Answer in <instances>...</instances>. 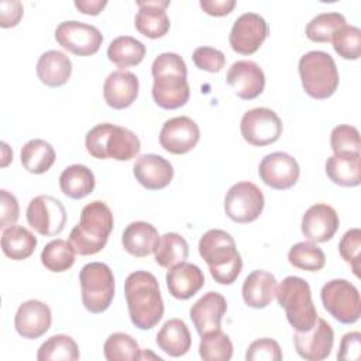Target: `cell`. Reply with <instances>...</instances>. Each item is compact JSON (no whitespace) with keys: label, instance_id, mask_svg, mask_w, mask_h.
<instances>
[{"label":"cell","instance_id":"cell-19","mask_svg":"<svg viewBox=\"0 0 361 361\" xmlns=\"http://www.w3.org/2000/svg\"><path fill=\"white\" fill-rule=\"evenodd\" d=\"M52 323V313L47 303L30 299L21 303L14 316V327L17 333L28 340L44 336Z\"/></svg>","mask_w":361,"mask_h":361},{"label":"cell","instance_id":"cell-32","mask_svg":"<svg viewBox=\"0 0 361 361\" xmlns=\"http://www.w3.org/2000/svg\"><path fill=\"white\" fill-rule=\"evenodd\" d=\"M37 243V237L23 226H10L1 234V250L6 257L14 261H23L31 257Z\"/></svg>","mask_w":361,"mask_h":361},{"label":"cell","instance_id":"cell-27","mask_svg":"<svg viewBox=\"0 0 361 361\" xmlns=\"http://www.w3.org/2000/svg\"><path fill=\"white\" fill-rule=\"evenodd\" d=\"M159 241L158 230L147 221L130 223L121 235L123 248L133 257L142 258L155 252Z\"/></svg>","mask_w":361,"mask_h":361},{"label":"cell","instance_id":"cell-14","mask_svg":"<svg viewBox=\"0 0 361 361\" xmlns=\"http://www.w3.org/2000/svg\"><path fill=\"white\" fill-rule=\"evenodd\" d=\"M269 34L265 18L257 13H244L233 24L228 42L234 52L241 55L255 54Z\"/></svg>","mask_w":361,"mask_h":361},{"label":"cell","instance_id":"cell-44","mask_svg":"<svg viewBox=\"0 0 361 361\" xmlns=\"http://www.w3.org/2000/svg\"><path fill=\"white\" fill-rule=\"evenodd\" d=\"M360 251H361V231L360 228H350L344 233L338 243V252L341 258L350 264L355 276H360Z\"/></svg>","mask_w":361,"mask_h":361},{"label":"cell","instance_id":"cell-11","mask_svg":"<svg viewBox=\"0 0 361 361\" xmlns=\"http://www.w3.org/2000/svg\"><path fill=\"white\" fill-rule=\"evenodd\" d=\"M282 121L279 116L268 107H255L244 113L240 123L243 138L254 147L274 144L282 135Z\"/></svg>","mask_w":361,"mask_h":361},{"label":"cell","instance_id":"cell-4","mask_svg":"<svg viewBox=\"0 0 361 361\" xmlns=\"http://www.w3.org/2000/svg\"><path fill=\"white\" fill-rule=\"evenodd\" d=\"M113 226L110 207L102 200H93L82 209L79 223L69 234V241L79 255L97 254L107 244Z\"/></svg>","mask_w":361,"mask_h":361},{"label":"cell","instance_id":"cell-22","mask_svg":"<svg viewBox=\"0 0 361 361\" xmlns=\"http://www.w3.org/2000/svg\"><path fill=\"white\" fill-rule=\"evenodd\" d=\"M169 4V0H138V11L134 18L137 31L151 39L164 37L171 25L166 14Z\"/></svg>","mask_w":361,"mask_h":361},{"label":"cell","instance_id":"cell-10","mask_svg":"<svg viewBox=\"0 0 361 361\" xmlns=\"http://www.w3.org/2000/svg\"><path fill=\"white\" fill-rule=\"evenodd\" d=\"M265 199L262 190L252 182L234 183L226 193L224 212L235 223H251L264 210Z\"/></svg>","mask_w":361,"mask_h":361},{"label":"cell","instance_id":"cell-41","mask_svg":"<svg viewBox=\"0 0 361 361\" xmlns=\"http://www.w3.org/2000/svg\"><path fill=\"white\" fill-rule=\"evenodd\" d=\"M103 354L107 361H137L141 358V348L130 334L117 331L104 341Z\"/></svg>","mask_w":361,"mask_h":361},{"label":"cell","instance_id":"cell-8","mask_svg":"<svg viewBox=\"0 0 361 361\" xmlns=\"http://www.w3.org/2000/svg\"><path fill=\"white\" fill-rule=\"evenodd\" d=\"M80 296L85 309L90 313H103L114 298V275L103 262H89L79 272Z\"/></svg>","mask_w":361,"mask_h":361},{"label":"cell","instance_id":"cell-12","mask_svg":"<svg viewBox=\"0 0 361 361\" xmlns=\"http://www.w3.org/2000/svg\"><path fill=\"white\" fill-rule=\"evenodd\" d=\"M27 221L41 235L54 237L66 224V210L61 200L49 195H38L27 206Z\"/></svg>","mask_w":361,"mask_h":361},{"label":"cell","instance_id":"cell-47","mask_svg":"<svg viewBox=\"0 0 361 361\" xmlns=\"http://www.w3.org/2000/svg\"><path fill=\"white\" fill-rule=\"evenodd\" d=\"M20 217V206L13 193L6 189L0 190V228L14 226Z\"/></svg>","mask_w":361,"mask_h":361},{"label":"cell","instance_id":"cell-24","mask_svg":"<svg viewBox=\"0 0 361 361\" xmlns=\"http://www.w3.org/2000/svg\"><path fill=\"white\" fill-rule=\"evenodd\" d=\"M227 312V302L224 296L219 292H206L200 299H197L190 310L189 316L196 331L202 336L207 331L220 329L221 319Z\"/></svg>","mask_w":361,"mask_h":361},{"label":"cell","instance_id":"cell-16","mask_svg":"<svg viewBox=\"0 0 361 361\" xmlns=\"http://www.w3.org/2000/svg\"><path fill=\"white\" fill-rule=\"evenodd\" d=\"M200 138V130L195 120L186 116L169 118L164 123L159 131L161 147L175 155H182L192 151Z\"/></svg>","mask_w":361,"mask_h":361},{"label":"cell","instance_id":"cell-17","mask_svg":"<svg viewBox=\"0 0 361 361\" xmlns=\"http://www.w3.org/2000/svg\"><path fill=\"white\" fill-rule=\"evenodd\" d=\"M293 344L296 353L307 361L326 360L334 344L333 327L324 320L317 317L314 326L305 333L296 331L293 334Z\"/></svg>","mask_w":361,"mask_h":361},{"label":"cell","instance_id":"cell-38","mask_svg":"<svg viewBox=\"0 0 361 361\" xmlns=\"http://www.w3.org/2000/svg\"><path fill=\"white\" fill-rule=\"evenodd\" d=\"M288 261L295 268L317 272L326 265L324 251L313 241H300L290 247L288 252Z\"/></svg>","mask_w":361,"mask_h":361},{"label":"cell","instance_id":"cell-25","mask_svg":"<svg viewBox=\"0 0 361 361\" xmlns=\"http://www.w3.org/2000/svg\"><path fill=\"white\" fill-rule=\"evenodd\" d=\"M165 279L169 293L179 300L190 299L204 285V275L202 269L186 261L169 268Z\"/></svg>","mask_w":361,"mask_h":361},{"label":"cell","instance_id":"cell-33","mask_svg":"<svg viewBox=\"0 0 361 361\" xmlns=\"http://www.w3.org/2000/svg\"><path fill=\"white\" fill-rule=\"evenodd\" d=\"M21 165L30 173L41 175L45 173L55 162V151L54 147L41 138L30 140L21 148Z\"/></svg>","mask_w":361,"mask_h":361},{"label":"cell","instance_id":"cell-49","mask_svg":"<svg viewBox=\"0 0 361 361\" xmlns=\"http://www.w3.org/2000/svg\"><path fill=\"white\" fill-rule=\"evenodd\" d=\"M24 13L23 3L18 0H3L0 1V25L3 28L16 27Z\"/></svg>","mask_w":361,"mask_h":361},{"label":"cell","instance_id":"cell-6","mask_svg":"<svg viewBox=\"0 0 361 361\" xmlns=\"http://www.w3.org/2000/svg\"><path fill=\"white\" fill-rule=\"evenodd\" d=\"M275 298L285 309L289 324L300 333L309 331L316 320L317 310L312 299L309 283L299 276H286L275 289Z\"/></svg>","mask_w":361,"mask_h":361},{"label":"cell","instance_id":"cell-50","mask_svg":"<svg viewBox=\"0 0 361 361\" xmlns=\"http://www.w3.org/2000/svg\"><path fill=\"white\" fill-rule=\"evenodd\" d=\"M202 10L214 17H223L233 11L235 7V0H200Z\"/></svg>","mask_w":361,"mask_h":361},{"label":"cell","instance_id":"cell-9","mask_svg":"<svg viewBox=\"0 0 361 361\" xmlns=\"http://www.w3.org/2000/svg\"><path fill=\"white\" fill-rule=\"evenodd\" d=\"M323 307L340 323L353 324L361 316L358 289L347 279H331L322 286Z\"/></svg>","mask_w":361,"mask_h":361},{"label":"cell","instance_id":"cell-48","mask_svg":"<svg viewBox=\"0 0 361 361\" xmlns=\"http://www.w3.org/2000/svg\"><path fill=\"white\" fill-rule=\"evenodd\" d=\"M361 354V333L350 331L345 333L340 341L337 360L341 361H357Z\"/></svg>","mask_w":361,"mask_h":361},{"label":"cell","instance_id":"cell-43","mask_svg":"<svg viewBox=\"0 0 361 361\" xmlns=\"http://www.w3.org/2000/svg\"><path fill=\"white\" fill-rule=\"evenodd\" d=\"M330 145L334 154H360V133L354 126L340 124L331 130Z\"/></svg>","mask_w":361,"mask_h":361},{"label":"cell","instance_id":"cell-13","mask_svg":"<svg viewBox=\"0 0 361 361\" xmlns=\"http://www.w3.org/2000/svg\"><path fill=\"white\" fill-rule=\"evenodd\" d=\"M55 39L69 52L79 56H89L99 51L103 35L100 30L92 24L71 20L56 27Z\"/></svg>","mask_w":361,"mask_h":361},{"label":"cell","instance_id":"cell-51","mask_svg":"<svg viewBox=\"0 0 361 361\" xmlns=\"http://www.w3.org/2000/svg\"><path fill=\"white\" fill-rule=\"evenodd\" d=\"M107 6L106 0H76L75 7L87 16H97Z\"/></svg>","mask_w":361,"mask_h":361},{"label":"cell","instance_id":"cell-5","mask_svg":"<svg viewBox=\"0 0 361 361\" xmlns=\"http://www.w3.org/2000/svg\"><path fill=\"white\" fill-rule=\"evenodd\" d=\"M87 152L97 159L130 161L140 154V138L131 130L111 123L90 128L85 138Z\"/></svg>","mask_w":361,"mask_h":361},{"label":"cell","instance_id":"cell-31","mask_svg":"<svg viewBox=\"0 0 361 361\" xmlns=\"http://www.w3.org/2000/svg\"><path fill=\"white\" fill-rule=\"evenodd\" d=\"M96 179L85 165L73 164L66 166L59 176V188L62 193L71 199H83L94 189Z\"/></svg>","mask_w":361,"mask_h":361},{"label":"cell","instance_id":"cell-46","mask_svg":"<svg viewBox=\"0 0 361 361\" xmlns=\"http://www.w3.org/2000/svg\"><path fill=\"white\" fill-rule=\"evenodd\" d=\"M193 63L206 72L217 73L220 72L226 65V56L220 49L212 48V47H199L193 51L192 55Z\"/></svg>","mask_w":361,"mask_h":361},{"label":"cell","instance_id":"cell-28","mask_svg":"<svg viewBox=\"0 0 361 361\" xmlns=\"http://www.w3.org/2000/svg\"><path fill=\"white\" fill-rule=\"evenodd\" d=\"M37 75L44 85L59 87L69 80L72 75V62L63 52L49 49L39 56L37 62Z\"/></svg>","mask_w":361,"mask_h":361},{"label":"cell","instance_id":"cell-37","mask_svg":"<svg viewBox=\"0 0 361 361\" xmlns=\"http://www.w3.org/2000/svg\"><path fill=\"white\" fill-rule=\"evenodd\" d=\"M76 251L71 241L56 238L49 241L41 252L42 265L52 272L68 271L75 264Z\"/></svg>","mask_w":361,"mask_h":361},{"label":"cell","instance_id":"cell-1","mask_svg":"<svg viewBox=\"0 0 361 361\" xmlns=\"http://www.w3.org/2000/svg\"><path fill=\"white\" fill-rule=\"evenodd\" d=\"M124 295L131 323L151 330L164 316V300L157 278L148 271L131 272L124 282Z\"/></svg>","mask_w":361,"mask_h":361},{"label":"cell","instance_id":"cell-52","mask_svg":"<svg viewBox=\"0 0 361 361\" xmlns=\"http://www.w3.org/2000/svg\"><path fill=\"white\" fill-rule=\"evenodd\" d=\"M13 159V151L8 148L6 142H3V159H1V166H7L8 162Z\"/></svg>","mask_w":361,"mask_h":361},{"label":"cell","instance_id":"cell-40","mask_svg":"<svg viewBox=\"0 0 361 361\" xmlns=\"http://www.w3.org/2000/svg\"><path fill=\"white\" fill-rule=\"evenodd\" d=\"M345 24V17L341 13H320L307 23L306 37L313 42H330L333 35Z\"/></svg>","mask_w":361,"mask_h":361},{"label":"cell","instance_id":"cell-53","mask_svg":"<svg viewBox=\"0 0 361 361\" xmlns=\"http://www.w3.org/2000/svg\"><path fill=\"white\" fill-rule=\"evenodd\" d=\"M148 360V358H152V360H158V361H161V357H158V355H155V354H152L151 353V350H141V358L140 360Z\"/></svg>","mask_w":361,"mask_h":361},{"label":"cell","instance_id":"cell-21","mask_svg":"<svg viewBox=\"0 0 361 361\" xmlns=\"http://www.w3.org/2000/svg\"><path fill=\"white\" fill-rule=\"evenodd\" d=\"M133 173L138 183L148 190L166 188L173 178L172 164L158 154L140 155L133 166Z\"/></svg>","mask_w":361,"mask_h":361},{"label":"cell","instance_id":"cell-23","mask_svg":"<svg viewBox=\"0 0 361 361\" xmlns=\"http://www.w3.org/2000/svg\"><path fill=\"white\" fill-rule=\"evenodd\" d=\"M138 90V78L133 72L118 69L109 73L106 78L103 85V97L109 107L123 110L135 102Z\"/></svg>","mask_w":361,"mask_h":361},{"label":"cell","instance_id":"cell-42","mask_svg":"<svg viewBox=\"0 0 361 361\" xmlns=\"http://www.w3.org/2000/svg\"><path fill=\"white\" fill-rule=\"evenodd\" d=\"M334 51L344 59L355 61L361 55V30L355 25L341 27L331 38Z\"/></svg>","mask_w":361,"mask_h":361},{"label":"cell","instance_id":"cell-36","mask_svg":"<svg viewBox=\"0 0 361 361\" xmlns=\"http://www.w3.org/2000/svg\"><path fill=\"white\" fill-rule=\"evenodd\" d=\"M76 341L66 334H55L45 340L37 353L38 361H76L79 360Z\"/></svg>","mask_w":361,"mask_h":361},{"label":"cell","instance_id":"cell-3","mask_svg":"<svg viewBox=\"0 0 361 361\" xmlns=\"http://www.w3.org/2000/svg\"><path fill=\"white\" fill-rule=\"evenodd\" d=\"M199 254L209 267L212 278L220 285H231L240 275L243 259L234 238L224 230L212 228L199 240Z\"/></svg>","mask_w":361,"mask_h":361},{"label":"cell","instance_id":"cell-7","mask_svg":"<svg viewBox=\"0 0 361 361\" xmlns=\"http://www.w3.org/2000/svg\"><path fill=\"white\" fill-rule=\"evenodd\" d=\"M299 75L305 92L317 100L334 94L340 76L333 56L324 51H309L299 59Z\"/></svg>","mask_w":361,"mask_h":361},{"label":"cell","instance_id":"cell-20","mask_svg":"<svg viewBox=\"0 0 361 361\" xmlns=\"http://www.w3.org/2000/svg\"><path fill=\"white\" fill-rule=\"evenodd\" d=\"M338 226L340 219L337 212L326 203L310 206L302 217V233L313 243H326L331 240L338 230Z\"/></svg>","mask_w":361,"mask_h":361},{"label":"cell","instance_id":"cell-18","mask_svg":"<svg viewBox=\"0 0 361 361\" xmlns=\"http://www.w3.org/2000/svg\"><path fill=\"white\" fill-rule=\"evenodd\" d=\"M227 83L243 100L258 97L265 87V75L261 66L254 61H237L227 72Z\"/></svg>","mask_w":361,"mask_h":361},{"label":"cell","instance_id":"cell-30","mask_svg":"<svg viewBox=\"0 0 361 361\" xmlns=\"http://www.w3.org/2000/svg\"><path fill=\"white\" fill-rule=\"evenodd\" d=\"M155 343L169 357H182L190 350L192 337L182 319H169L158 331Z\"/></svg>","mask_w":361,"mask_h":361},{"label":"cell","instance_id":"cell-2","mask_svg":"<svg viewBox=\"0 0 361 361\" xmlns=\"http://www.w3.org/2000/svg\"><path fill=\"white\" fill-rule=\"evenodd\" d=\"M151 73L154 78L152 99L161 109L175 110L188 103L190 87L182 56L175 52L159 54L152 62Z\"/></svg>","mask_w":361,"mask_h":361},{"label":"cell","instance_id":"cell-15","mask_svg":"<svg viewBox=\"0 0 361 361\" xmlns=\"http://www.w3.org/2000/svg\"><path fill=\"white\" fill-rule=\"evenodd\" d=\"M258 173L267 186L276 190H286L298 182L300 168L292 155L276 151L262 158L258 166Z\"/></svg>","mask_w":361,"mask_h":361},{"label":"cell","instance_id":"cell-45","mask_svg":"<svg viewBox=\"0 0 361 361\" xmlns=\"http://www.w3.org/2000/svg\"><path fill=\"white\" fill-rule=\"evenodd\" d=\"M247 361H281L282 350L274 338L262 337L252 341L245 353Z\"/></svg>","mask_w":361,"mask_h":361},{"label":"cell","instance_id":"cell-34","mask_svg":"<svg viewBox=\"0 0 361 361\" xmlns=\"http://www.w3.org/2000/svg\"><path fill=\"white\" fill-rule=\"evenodd\" d=\"M145 45L131 35L114 38L107 48V58L120 69L138 65L145 56Z\"/></svg>","mask_w":361,"mask_h":361},{"label":"cell","instance_id":"cell-29","mask_svg":"<svg viewBox=\"0 0 361 361\" xmlns=\"http://www.w3.org/2000/svg\"><path fill=\"white\" fill-rule=\"evenodd\" d=\"M329 179L344 188L358 186L361 182V155L360 154H333L326 161Z\"/></svg>","mask_w":361,"mask_h":361},{"label":"cell","instance_id":"cell-39","mask_svg":"<svg viewBox=\"0 0 361 361\" xmlns=\"http://www.w3.org/2000/svg\"><path fill=\"white\" fill-rule=\"evenodd\" d=\"M199 355L204 361H228L233 357V343L220 329L202 334Z\"/></svg>","mask_w":361,"mask_h":361},{"label":"cell","instance_id":"cell-26","mask_svg":"<svg viewBox=\"0 0 361 361\" xmlns=\"http://www.w3.org/2000/svg\"><path fill=\"white\" fill-rule=\"evenodd\" d=\"M275 289V275L264 269H255L244 279L241 293L247 306L252 309H264L272 302Z\"/></svg>","mask_w":361,"mask_h":361},{"label":"cell","instance_id":"cell-35","mask_svg":"<svg viewBox=\"0 0 361 361\" xmlns=\"http://www.w3.org/2000/svg\"><path fill=\"white\" fill-rule=\"evenodd\" d=\"M189 255L188 241L178 233H165L159 237L155 250V262L162 268H172L183 262Z\"/></svg>","mask_w":361,"mask_h":361}]
</instances>
